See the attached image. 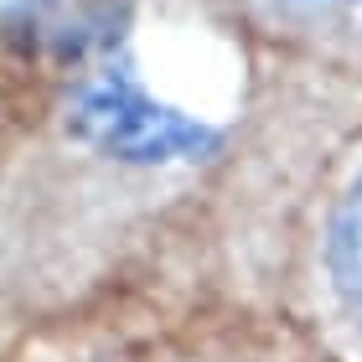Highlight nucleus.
Wrapping results in <instances>:
<instances>
[{"label": "nucleus", "instance_id": "f257e3e1", "mask_svg": "<svg viewBox=\"0 0 362 362\" xmlns=\"http://www.w3.org/2000/svg\"><path fill=\"white\" fill-rule=\"evenodd\" d=\"M279 321L310 362H362V135L316 171L300 202Z\"/></svg>", "mask_w": 362, "mask_h": 362}, {"label": "nucleus", "instance_id": "20e7f679", "mask_svg": "<svg viewBox=\"0 0 362 362\" xmlns=\"http://www.w3.org/2000/svg\"><path fill=\"white\" fill-rule=\"evenodd\" d=\"M0 362H16V357H6V352H0Z\"/></svg>", "mask_w": 362, "mask_h": 362}, {"label": "nucleus", "instance_id": "7ed1b4c3", "mask_svg": "<svg viewBox=\"0 0 362 362\" xmlns=\"http://www.w3.org/2000/svg\"><path fill=\"white\" fill-rule=\"evenodd\" d=\"M285 6H310V11H357L362 0H285Z\"/></svg>", "mask_w": 362, "mask_h": 362}, {"label": "nucleus", "instance_id": "f03ea898", "mask_svg": "<svg viewBox=\"0 0 362 362\" xmlns=\"http://www.w3.org/2000/svg\"><path fill=\"white\" fill-rule=\"evenodd\" d=\"M21 47L11 31H0V187L21 156V145L31 135V114H26V93H21Z\"/></svg>", "mask_w": 362, "mask_h": 362}]
</instances>
